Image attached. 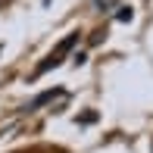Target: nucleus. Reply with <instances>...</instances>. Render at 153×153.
<instances>
[{
  "label": "nucleus",
  "instance_id": "1",
  "mask_svg": "<svg viewBox=\"0 0 153 153\" xmlns=\"http://www.w3.org/2000/svg\"><path fill=\"white\" fill-rule=\"evenodd\" d=\"M131 16H134L131 6H122V10H119V22H131Z\"/></svg>",
  "mask_w": 153,
  "mask_h": 153
}]
</instances>
